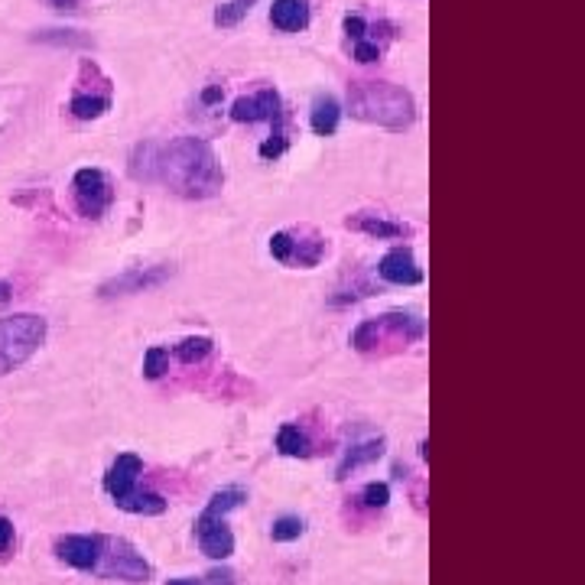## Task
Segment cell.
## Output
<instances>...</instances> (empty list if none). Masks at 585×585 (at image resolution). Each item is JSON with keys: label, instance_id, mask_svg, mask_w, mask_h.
Here are the masks:
<instances>
[{"label": "cell", "instance_id": "1", "mask_svg": "<svg viewBox=\"0 0 585 585\" xmlns=\"http://www.w3.org/2000/svg\"><path fill=\"white\" fill-rule=\"evenodd\" d=\"M156 182H163L169 192L182 195V199L202 202L218 195L225 173H221V163L208 140L176 137L156 150Z\"/></svg>", "mask_w": 585, "mask_h": 585}, {"label": "cell", "instance_id": "2", "mask_svg": "<svg viewBox=\"0 0 585 585\" xmlns=\"http://www.w3.org/2000/svg\"><path fill=\"white\" fill-rule=\"evenodd\" d=\"M348 114L384 130H407L416 121V101L403 85L364 78L348 85Z\"/></svg>", "mask_w": 585, "mask_h": 585}, {"label": "cell", "instance_id": "3", "mask_svg": "<svg viewBox=\"0 0 585 585\" xmlns=\"http://www.w3.org/2000/svg\"><path fill=\"white\" fill-rule=\"evenodd\" d=\"M244 501L247 498L241 488H225L212 494V501H208V507L195 520V540H199V550L208 559H228L234 553V533L225 524V514L241 507Z\"/></svg>", "mask_w": 585, "mask_h": 585}, {"label": "cell", "instance_id": "4", "mask_svg": "<svg viewBox=\"0 0 585 585\" xmlns=\"http://www.w3.org/2000/svg\"><path fill=\"white\" fill-rule=\"evenodd\" d=\"M46 332V319L33 316V312H17V316L0 319V374L17 371L20 364L30 361L39 345L46 342Z\"/></svg>", "mask_w": 585, "mask_h": 585}, {"label": "cell", "instance_id": "5", "mask_svg": "<svg viewBox=\"0 0 585 585\" xmlns=\"http://www.w3.org/2000/svg\"><path fill=\"white\" fill-rule=\"evenodd\" d=\"M426 335V322L416 316V312H384L377 319H364L355 332H351V345H355L361 355H371L384 342L390 345H410L420 342Z\"/></svg>", "mask_w": 585, "mask_h": 585}, {"label": "cell", "instance_id": "6", "mask_svg": "<svg viewBox=\"0 0 585 585\" xmlns=\"http://www.w3.org/2000/svg\"><path fill=\"white\" fill-rule=\"evenodd\" d=\"M72 195H75V208L82 218H101L114 202L111 179L95 166L78 169L75 179H72Z\"/></svg>", "mask_w": 585, "mask_h": 585}, {"label": "cell", "instance_id": "7", "mask_svg": "<svg viewBox=\"0 0 585 585\" xmlns=\"http://www.w3.org/2000/svg\"><path fill=\"white\" fill-rule=\"evenodd\" d=\"M95 572H101L104 579L147 582L153 569L127 540H104V553H101V563H98Z\"/></svg>", "mask_w": 585, "mask_h": 585}, {"label": "cell", "instance_id": "8", "mask_svg": "<svg viewBox=\"0 0 585 585\" xmlns=\"http://www.w3.org/2000/svg\"><path fill=\"white\" fill-rule=\"evenodd\" d=\"M329 251L319 234H293V231H277L270 238V254L280 260V264L290 267H316L319 260Z\"/></svg>", "mask_w": 585, "mask_h": 585}, {"label": "cell", "instance_id": "9", "mask_svg": "<svg viewBox=\"0 0 585 585\" xmlns=\"http://www.w3.org/2000/svg\"><path fill=\"white\" fill-rule=\"evenodd\" d=\"M173 277V267L169 264H156V267H130L124 273H117L114 280H108L101 286V296L104 299H114V296H130V293H147L153 286L166 283Z\"/></svg>", "mask_w": 585, "mask_h": 585}, {"label": "cell", "instance_id": "10", "mask_svg": "<svg viewBox=\"0 0 585 585\" xmlns=\"http://www.w3.org/2000/svg\"><path fill=\"white\" fill-rule=\"evenodd\" d=\"M104 553V537L91 533V537H62L56 540V556L62 563H69L72 569L95 572Z\"/></svg>", "mask_w": 585, "mask_h": 585}, {"label": "cell", "instance_id": "11", "mask_svg": "<svg viewBox=\"0 0 585 585\" xmlns=\"http://www.w3.org/2000/svg\"><path fill=\"white\" fill-rule=\"evenodd\" d=\"M283 104L280 95L273 88H260L254 95H241L231 104V121L238 124H257V121H270L273 114H280Z\"/></svg>", "mask_w": 585, "mask_h": 585}, {"label": "cell", "instance_id": "12", "mask_svg": "<svg viewBox=\"0 0 585 585\" xmlns=\"http://www.w3.org/2000/svg\"><path fill=\"white\" fill-rule=\"evenodd\" d=\"M143 475V459L134 452H121L114 459V465L108 468V475H104V488H108V494L117 501H124L127 494L137 491V478Z\"/></svg>", "mask_w": 585, "mask_h": 585}, {"label": "cell", "instance_id": "13", "mask_svg": "<svg viewBox=\"0 0 585 585\" xmlns=\"http://www.w3.org/2000/svg\"><path fill=\"white\" fill-rule=\"evenodd\" d=\"M377 273H381V280L394 283V286L423 283V267L416 264V257H413L410 247H394V251H387L381 257V264H377Z\"/></svg>", "mask_w": 585, "mask_h": 585}, {"label": "cell", "instance_id": "14", "mask_svg": "<svg viewBox=\"0 0 585 585\" xmlns=\"http://www.w3.org/2000/svg\"><path fill=\"white\" fill-rule=\"evenodd\" d=\"M345 225L351 231H361L368 234V238H377V241H394V238H410L413 228L403 225V221H394V218H384V215H374V212H358V215H348Z\"/></svg>", "mask_w": 585, "mask_h": 585}, {"label": "cell", "instance_id": "15", "mask_svg": "<svg viewBox=\"0 0 585 585\" xmlns=\"http://www.w3.org/2000/svg\"><path fill=\"white\" fill-rule=\"evenodd\" d=\"M309 4L306 0H273L270 4V23L280 33H299L309 26Z\"/></svg>", "mask_w": 585, "mask_h": 585}, {"label": "cell", "instance_id": "16", "mask_svg": "<svg viewBox=\"0 0 585 585\" xmlns=\"http://www.w3.org/2000/svg\"><path fill=\"white\" fill-rule=\"evenodd\" d=\"M338 121H342V104L335 101V95H316V101H312V111H309L312 134L332 137L338 130Z\"/></svg>", "mask_w": 585, "mask_h": 585}, {"label": "cell", "instance_id": "17", "mask_svg": "<svg viewBox=\"0 0 585 585\" xmlns=\"http://www.w3.org/2000/svg\"><path fill=\"white\" fill-rule=\"evenodd\" d=\"M384 455V439L377 436V439H364V442H355V446H348L345 449V459H342V465H338V472H335V478L342 481V478H348L355 468H361V465H371V462H377Z\"/></svg>", "mask_w": 585, "mask_h": 585}, {"label": "cell", "instance_id": "18", "mask_svg": "<svg viewBox=\"0 0 585 585\" xmlns=\"http://www.w3.org/2000/svg\"><path fill=\"white\" fill-rule=\"evenodd\" d=\"M111 108V91H75L69 101V111L78 121H95Z\"/></svg>", "mask_w": 585, "mask_h": 585}, {"label": "cell", "instance_id": "19", "mask_svg": "<svg viewBox=\"0 0 585 585\" xmlns=\"http://www.w3.org/2000/svg\"><path fill=\"white\" fill-rule=\"evenodd\" d=\"M277 452L280 455H290V459H309V455H312V442H309V436L296 423H283L277 429Z\"/></svg>", "mask_w": 585, "mask_h": 585}, {"label": "cell", "instance_id": "20", "mask_svg": "<svg viewBox=\"0 0 585 585\" xmlns=\"http://www.w3.org/2000/svg\"><path fill=\"white\" fill-rule=\"evenodd\" d=\"M156 143H137L134 153H130V176L137 182H156Z\"/></svg>", "mask_w": 585, "mask_h": 585}, {"label": "cell", "instance_id": "21", "mask_svg": "<svg viewBox=\"0 0 585 585\" xmlns=\"http://www.w3.org/2000/svg\"><path fill=\"white\" fill-rule=\"evenodd\" d=\"M117 507L127 514H143V517H156L166 511V498H160L156 491H134L127 494L124 501H117Z\"/></svg>", "mask_w": 585, "mask_h": 585}, {"label": "cell", "instance_id": "22", "mask_svg": "<svg viewBox=\"0 0 585 585\" xmlns=\"http://www.w3.org/2000/svg\"><path fill=\"white\" fill-rule=\"evenodd\" d=\"M212 348H215V342L212 338H205V335L182 338V342L173 348V358L182 361V364H199V361H205L208 355H212Z\"/></svg>", "mask_w": 585, "mask_h": 585}, {"label": "cell", "instance_id": "23", "mask_svg": "<svg viewBox=\"0 0 585 585\" xmlns=\"http://www.w3.org/2000/svg\"><path fill=\"white\" fill-rule=\"evenodd\" d=\"M254 4H257V0H225V4L215 7V23L221 26V30H228V26H238L247 13H251Z\"/></svg>", "mask_w": 585, "mask_h": 585}, {"label": "cell", "instance_id": "24", "mask_svg": "<svg viewBox=\"0 0 585 585\" xmlns=\"http://www.w3.org/2000/svg\"><path fill=\"white\" fill-rule=\"evenodd\" d=\"M36 43H49V46H91V36L78 33V30H39Z\"/></svg>", "mask_w": 585, "mask_h": 585}, {"label": "cell", "instance_id": "25", "mask_svg": "<svg viewBox=\"0 0 585 585\" xmlns=\"http://www.w3.org/2000/svg\"><path fill=\"white\" fill-rule=\"evenodd\" d=\"M303 530H306V524L299 517H277L273 520V527H270V537L277 540V543H290V540H299L303 537Z\"/></svg>", "mask_w": 585, "mask_h": 585}, {"label": "cell", "instance_id": "26", "mask_svg": "<svg viewBox=\"0 0 585 585\" xmlns=\"http://www.w3.org/2000/svg\"><path fill=\"white\" fill-rule=\"evenodd\" d=\"M169 371V351L153 345L147 355H143V377H150V381H156V377H163Z\"/></svg>", "mask_w": 585, "mask_h": 585}, {"label": "cell", "instance_id": "27", "mask_svg": "<svg viewBox=\"0 0 585 585\" xmlns=\"http://www.w3.org/2000/svg\"><path fill=\"white\" fill-rule=\"evenodd\" d=\"M390 501V488L384 485V481H371V485H364L361 491V504L364 507H374V511H381V507H387Z\"/></svg>", "mask_w": 585, "mask_h": 585}, {"label": "cell", "instance_id": "28", "mask_svg": "<svg viewBox=\"0 0 585 585\" xmlns=\"http://www.w3.org/2000/svg\"><path fill=\"white\" fill-rule=\"evenodd\" d=\"M351 59L361 62V65H371L381 59V43H374V39H358L355 46H351Z\"/></svg>", "mask_w": 585, "mask_h": 585}, {"label": "cell", "instance_id": "29", "mask_svg": "<svg viewBox=\"0 0 585 585\" xmlns=\"http://www.w3.org/2000/svg\"><path fill=\"white\" fill-rule=\"evenodd\" d=\"M345 36L351 39V43L364 39V36H368V20H364L361 13H348V17H345Z\"/></svg>", "mask_w": 585, "mask_h": 585}, {"label": "cell", "instance_id": "30", "mask_svg": "<svg viewBox=\"0 0 585 585\" xmlns=\"http://www.w3.org/2000/svg\"><path fill=\"white\" fill-rule=\"evenodd\" d=\"M13 550V520L0 514V559H7Z\"/></svg>", "mask_w": 585, "mask_h": 585}, {"label": "cell", "instance_id": "31", "mask_svg": "<svg viewBox=\"0 0 585 585\" xmlns=\"http://www.w3.org/2000/svg\"><path fill=\"white\" fill-rule=\"evenodd\" d=\"M199 98H202V104H218L221 98H225V88H221V85H208Z\"/></svg>", "mask_w": 585, "mask_h": 585}, {"label": "cell", "instance_id": "32", "mask_svg": "<svg viewBox=\"0 0 585 585\" xmlns=\"http://www.w3.org/2000/svg\"><path fill=\"white\" fill-rule=\"evenodd\" d=\"M208 582H212V585H231L234 576L228 569H212V572H208Z\"/></svg>", "mask_w": 585, "mask_h": 585}, {"label": "cell", "instance_id": "33", "mask_svg": "<svg viewBox=\"0 0 585 585\" xmlns=\"http://www.w3.org/2000/svg\"><path fill=\"white\" fill-rule=\"evenodd\" d=\"M49 4L56 7V10H75V7H78V0H49Z\"/></svg>", "mask_w": 585, "mask_h": 585}, {"label": "cell", "instance_id": "34", "mask_svg": "<svg viewBox=\"0 0 585 585\" xmlns=\"http://www.w3.org/2000/svg\"><path fill=\"white\" fill-rule=\"evenodd\" d=\"M166 585H202L199 579H169Z\"/></svg>", "mask_w": 585, "mask_h": 585}, {"label": "cell", "instance_id": "35", "mask_svg": "<svg viewBox=\"0 0 585 585\" xmlns=\"http://www.w3.org/2000/svg\"><path fill=\"white\" fill-rule=\"evenodd\" d=\"M10 283H0V303H7V299H10Z\"/></svg>", "mask_w": 585, "mask_h": 585}]
</instances>
